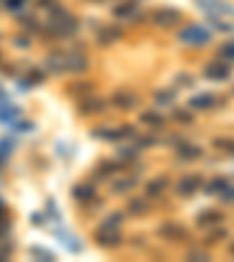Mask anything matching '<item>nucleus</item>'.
Returning a JSON list of instances; mask_svg holds the SVG:
<instances>
[{
    "instance_id": "6",
    "label": "nucleus",
    "mask_w": 234,
    "mask_h": 262,
    "mask_svg": "<svg viewBox=\"0 0 234 262\" xmlns=\"http://www.w3.org/2000/svg\"><path fill=\"white\" fill-rule=\"evenodd\" d=\"M201 185H204V178H201L199 173H190V176H183L176 183V192L180 197H192L197 190H201Z\"/></svg>"
},
{
    "instance_id": "9",
    "label": "nucleus",
    "mask_w": 234,
    "mask_h": 262,
    "mask_svg": "<svg viewBox=\"0 0 234 262\" xmlns=\"http://www.w3.org/2000/svg\"><path fill=\"white\" fill-rule=\"evenodd\" d=\"M108 108V101L101 99V96H84L82 101H80L78 106V112L80 115H99V112H103Z\"/></svg>"
},
{
    "instance_id": "8",
    "label": "nucleus",
    "mask_w": 234,
    "mask_h": 262,
    "mask_svg": "<svg viewBox=\"0 0 234 262\" xmlns=\"http://www.w3.org/2000/svg\"><path fill=\"white\" fill-rule=\"evenodd\" d=\"M197 5L206 12V14H216V17L229 14V17H234V7L229 5V3H225V0H197Z\"/></svg>"
},
{
    "instance_id": "38",
    "label": "nucleus",
    "mask_w": 234,
    "mask_h": 262,
    "mask_svg": "<svg viewBox=\"0 0 234 262\" xmlns=\"http://www.w3.org/2000/svg\"><path fill=\"white\" fill-rule=\"evenodd\" d=\"M42 80H45V75L40 70H31V84H40Z\"/></svg>"
},
{
    "instance_id": "21",
    "label": "nucleus",
    "mask_w": 234,
    "mask_h": 262,
    "mask_svg": "<svg viewBox=\"0 0 234 262\" xmlns=\"http://www.w3.org/2000/svg\"><path fill=\"white\" fill-rule=\"evenodd\" d=\"M141 124H148V127H152V129H159V127H164V115L159 110H145V112H141Z\"/></svg>"
},
{
    "instance_id": "43",
    "label": "nucleus",
    "mask_w": 234,
    "mask_h": 262,
    "mask_svg": "<svg viewBox=\"0 0 234 262\" xmlns=\"http://www.w3.org/2000/svg\"><path fill=\"white\" fill-rule=\"evenodd\" d=\"M33 223L35 225H42V216H40V213H35V216H33Z\"/></svg>"
},
{
    "instance_id": "17",
    "label": "nucleus",
    "mask_w": 234,
    "mask_h": 262,
    "mask_svg": "<svg viewBox=\"0 0 234 262\" xmlns=\"http://www.w3.org/2000/svg\"><path fill=\"white\" fill-rule=\"evenodd\" d=\"M225 216L223 211H216V208H206V211H201L197 216V225L199 227H211V225H223Z\"/></svg>"
},
{
    "instance_id": "32",
    "label": "nucleus",
    "mask_w": 234,
    "mask_h": 262,
    "mask_svg": "<svg viewBox=\"0 0 234 262\" xmlns=\"http://www.w3.org/2000/svg\"><path fill=\"white\" fill-rule=\"evenodd\" d=\"M223 239H227V229H225V227H218L216 232H211V234L204 239V244L213 246V244H218V241H223Z\"/></svg>"
},
{
    "instance_id": "16",
    "label": "nucleus",
    "mask_w": 234,
    "mask_h": 262,
    "mask_svg": "<svg viewBox=\"0 0 234 262\" xmlns=\"http://www.w3.org/2000/svg\"><path fill=\"white\" fill-rule=\"evenodd\" d=\"M99 45L101 47H108V45H115L117 40H122V28L120 26H103L99 31Z\"/></svg>"
},
{
    "instance_id": "18",
    "label": "nucleus",
    "mask_w": 234,
    "mask_h": 262,
    "mask_svg": "<svg viewBox=\"0 0 234 262\" xmlns=\"http://www.w3.org/2000/svg\"><path fill=\"white\" fill-rule=\"evenodd\" d=\"M218 101L213 94H197L192 96V99L188 101V108L190 110H211L213 106H216Z\"/></svg>"
},
{
    "instance_id": "15",
    "label": "nucleus",
    "mask_w": 234,
    "mask_h": 262,
    "mask_svg": "<svg viewBox=\"0 0 234 262\" xmlns=\"http://www.w3.org/2000/svg\"><path fill=\"white\" fill-rule=\"evenodd\" d=\"M73 199L80 201V204H89L96 199V187L91 183H78L73 187Z\"/></svg>"
},
{
    "instance_id": "2",
    "label": "nucleus",
    "mask_w": 234,
    "mask_h": 262,
    "mask_svg": "<svg viewBox=\"0 0 234 262\" xmlns=\"http://www.w3.org/2000/svg\"><path fill=\"white\" fill-rule=\"evenodd\" d=\"M211 31L204 26H197V23H190V26H185L183 31L178 33V40L183 42V45H190V47H204L211 42Z\"/></svg>"
},
{
    "instance_id": "5",
    "label": "nucleus",
    "mask_w": 234,
    "mask_h": 262,
    "mask_svg": "<svg viewBox=\"0 0 234 262\" xmlns=\"http://www.w3.org/2000/svg\"><path fill=\"white\" fill-rule=\"evenodd\" d=\"M94 241L101 246V248H115V246L122 244V234H120L117 227H106V225H101V227L94 232Z\"/></svg>"
},
{
    "instance_id": "10",
    "label": "nucleus",
    "mask_w": 234,
    "mask_h": 262,
    "mask_svg": "<svg viewBox=\"0 0 234 262\" xmlns=\"http://www.w3.org/2000/svg\"><path fill=\"white\" fill-rule=\"evenodd\" d=\"M152 21H155L159 28H173L180 21V12L176 10V7H159V10L155 12Z\"/></svg>"
},
{
    "instance_id": "44",
    "label": "nucleus",
    "mask_w": 234,
    "mask_h": 262,
    "mask_svg": "<svg viewBox=\"0 0 234 262\" xmlns=\"http://www.w3.org/2000/svg\"><path fill=\"white\" fill-rule=\"evenodd\" d=\"M229 253H232V255H234V244H232V246H229Z\"/></svg>"
},
{
    "instance_id": "3",
    "label": "nucleus",
    "mask_w": 234,
    "mask_h": 262,
    "mask_svg": "<svg viewBox=\"0 0 234 262\" xmlns=\"http://www.w3.org/2000/svg\"><path fill=\"white\" fill-rule=\"evenodd\" d=\"M157 236L164 241H185L190 236V229L180 223H173V220H167L157 227Z\"/></svg>"
},
{
    "instance_id": "30",
    "label": "nucleus",
    "mask_w": 234,
    "mask_h": 262,
    "mask_svg": "<svg viewBox=\"0 0 234 262\" xmlns=\"http://www.w3.org/2000/svg\"><path fill=\"white\" fill-rule=\"evenodd\" d=\"M173 120L180 124H192L195 122V115H192V110H188V108H176V110H173Z\"/></svg>"
},
{
    "instance_id": "40",
    "label": "nucleus",
    "mask_w": 234,
    "mask_h": 262,
    "mask_svg": "<svg viewBox=\"0 0 234 262\" xmlns=\"http://www.w3.org/2000/svg\"><path fill=\"white\" fill-rule=\"evenodd\" d=\"M33 129V124L31 122H21V124H17V131H31Z\"/></svg>"
},
{
    "instance_id": "23",
    "label": "nucleus",
    "mask_w": 234,
    "mask_h": 262,
    "mask_svg": "<svg viewBox=\"0 0 234 262\" xmlns=\"http://www.w3.org/2000/svg\"><path fill=\"white\" fill-rule=\"evenodd\" d=\"M167 185H169V180L164 178V176L162 178H152L150 183L145 185V195L148 197H159L164 190H167Z\"/></svg>"
},
{
    "instance_id": "19",
    "label": "nucleus",
    "mask_w": 234,
    "mask_h": 262,
    "mask_svg": "<svg viewBox=\"0 0 234 262\" xmlns=\"http://www.w3.org/2000/svg\"><path fill=\"white\" fill-rule=\"evenodd\" d=\"M112 17H117V19H136V17H138V7H136V0H127V3H120V5L112 10Z\"/></svg>"
},
{
    "instance_id": "22",
    "label": "nucleus",
    "mask_w": 234,
    "mask_h": 262,
    "mask_svg": "<svg viewBox=\"0 0 234 262\" xmlns=\"http://www.w3.org/2000/svg\"><path fill=\"white\" fill-rule=\"evenodd\" d=\"M94 89H96V84L89 82V80H84V82H73L66 87V91L71 96H89Z\"/></svg>"
},
{
    "instance_id": "35",
    "label": "nucleus",
    "mask_w": 234,
    "mask_h": 262,
    "mask_svg": "<svg viewBox=\"0 0 234 262\" xmlns=\"http://www.w3.org/2000/svg\"><path fill=\"white\" fill-rule=\"evenodd\" d=\"M220 56H223V59H229V61H234V40L232 42H225V45H220Z\"/></svg>"
},
{
    "instance_id": "39",
    "label": "nucleus",
    "mask_w": 234,
    "mask_h": 262,
    "mask_svg": "<svg viewBox=\"0 0 234 262\" xmlns=\"http://www.w3.org/2000/svg\"><path fill=\"white\" fill-rule=\"evenodd\" d=\"M176 82H178V84H185V87H188V84H192V78H190V75H185V73H180L178 78H176Z\"/></svg>"
},
{
    "instance_id": "42",
    "label": "nucleus",
    "mask_w": 234,
    "mask_h": 262,
    "mask_svg": "<svg viewBox=\"0 0 234 262\" xmlns=\"http://www.w3.org/2000/svg\"><path fill=\"white\" fill-rule=\"evenodd\" d=\"M54 5H56V0H40V7H50L52 10Z\"/></svg>"
},
{
    "instance_id": "1",
    "label": "nucleus",
    "mask_w": 234,
    "mask_h": 262,
    "mask_svg": "<svg viewBox=\"0 0 234 262\" xmlns=\"http://www.w3.org/2000/svg\"><path fill=\"white\" fill-rule=\"evenodd\" d=\"M78 28H80V23L71 12L54 5L50 14V26L45 28V33H50V35H45V38H71V35L78 33Z\"/></svg>"
},
{
    "instance_id": "13",
    "label": "nucleus",
    "mask_w": 234,
    "mask_h": 262,
    "mask_svg": "<svg viewBox=\"0 0 234 262\" xmlns=\"http://www.w3.org/2000/svg\"><path fill=\"white\" fill-rule=\"evenodd\" d=\"M54 234H56V239H61V244L66 246L71 253H82L84 244H82V241H80L75 234H73L71 229H56Z\"/></svg>"
},
{
    "instance_id": "12",
    "label": "nucleus",
    "mask_w": 234,
    "mask_h": 262,
    "mask_svg": "<svg viewBox=\"0 0 234 262\" xmlns=\"http://www.w3.org/2000/svg\"><path fill=\"white\" fill-rule=\"evenodd\" d=\"M229 75H232V68L220 61H213L204 68V78L213 80V82H225V80H229Z\"/></svg>"
},
{
    "instance_id": "11",
    "label": "nucleus",
    "mask_w": 234,
    "mask_h": 262,
    "mask_svg": "<svg viewBox=\"0 0 234 262\" xmlns=\"http://www.w3.org/2000/svg\"><path fill=\"white\" fill-rule=\"evenodd\" d=\"M87 68H89V59L82 52H66V73L80 75V73H87Z\"/></svg>"
},
{
    "instance_id": "27",
    "label": "nucleus",
    "mask_w": 234,
    "mask_h": 262,
    "mask_svg": "<svg viewBox=\"0 0 234 262\" xmlns=\"http://www.w3.org/2000/svg\"><path fill=\"white\" fill-rule=\"evenodd\" d=\"M120 169H124V164L120 166L117 162H110V159H106V162L99 164V169H96V176H99V178H108V176H112V173L120 171Z\"/></svg>"
},
{
    "instance_id": "26",
    "label": "nucleus",
    "mask_w": 234,
    "mask_h": 262,
    "mask_svg": "<svg viewBox=\"0 0 234 262\" xmlns=\"http://www.w3.org/2000/svg\"><path fill=\"white\" fill-rule=\"evenodd\" d=\"M227 185H229L227 178H223V176H216V178L208 180V185L204 187V190H206V195H220V192H223Z\"/></svg>"
},
{
    "instance_id": "28",
    "label": "nucleus",
    "mask_w": 234,
    "mask_h": 262,
    "mask_svg": "<svg viewBox=\"0 0 234 262\" xmlns=\"http://www.w3.org/2000/svg\"><path fill=\"white\" fill-rule=\"evenodd\" d=\"M141 152V148H136V145H122V148H117V157L120 159H124V162H131V159H136Z\"/></svg>"
},
{
    "instance_id": "31",
    "label": "nucleus",
    "mask_w": 234,
    "mask_h": 262,
    "mask_svg": "<svg viewBox=\"0 0 234 262\" xmlns=\"http://www.w3.org/2000/svg\"><path fill=\"white\" fill-rule=\"evenodd\" d=\"M122 220H124V213L122 211H112L110 216L106 218V220H103V223L101 225H106V227H117L120 229V225H122Z\"/></svg>"
},
{
    "instance_id": "37",
    "label": "nucleus",
    "mask_w": 234,
    "mask_h": 262,
    "mask_svg": "<svg viewBox=\"0 0 234 262\" xmlns=\"http://www.w3.org/2000/svg\"><path fill=\"white\" fill-rule=\"evenodd\" d=\"M188 257H190V260H208V255L204 251H190Z\"/></svg>"
},
{
    "instance_id": "36",
    "label": "nucleus",
    "mask_w": 234,
    "mask_h": 262,
    "mask_svg": "<svg viewBox=\"0 0 234 262\" xmlns=\"http://www.w3.org/2000/svg\"><path fill=\"white\" fill-rule=\"evenodd\" d=\"M150 145H157V138H152V136H141V138L136 140V148H150Z\"/></svg>"
},
{
    "instance_id": "34",
    "label": "nucleus",
    "mask_w": 234,
    "mask_h": 262,
    "mask_svg": "<svg viewBox=\"0 0 234 262\" xmlns=\"http://www.w3.org/2000/svg\"><path fill=\"white\" fill-rule=\"evenodd\" d=\"M31 255L33 257H40V260H54V253L52 251H45V248H40V246H33V248H31Z\"/></svg>"
},
{
    "instance_id": "45",
    "label": "nucleus",
    "mask_w": 234,
    "mask_h": 262,
    "mask_svg": "<svg viewBox=\"0 0 234 262\" xmlns=\"http://www.w3.org/2000/svg\"><path fill=\"white\" fill-rule=\"evenodd\" d=\"M89 3H103V0H89Z\"/></svg>"
},
{
    "instance_id": "25",
    "label": "nucleus",
    "mask_w": 234,
    "mask_h": 262,
    "mask_svg": "<svg viewBox=\"0 0 234 262\" xmlns=\"http://www.w3.org/2000/svg\"><path fill=\"white\" fill-rule=\"evenodd\" d=\"M136 183H138V178H136V176L115 180V183H112V192H115V195H127L129 190H134V187H136Z\"/></svg>"
},
{
    "instance_id": "4",
    "label": "nucleus",
    "mask_w": 234,
    "mask_h": 262,
    "mask_svg": "<svg viewBox=\"0 0 234 262\" xmlns=\"http://www.w3.org/2000/svg\"><path fill=\"white\" fill-rule=\"evenodd\" d=\"M94 138H101V140H122V138H131L134 136V127L131 124H124V127H96L91 131Z\"/></svg>"
},
{
    "instance_id": "33",
    "label": "nucleus",
    "mask_w": 234,
    "mask_h": 262,
    "mask_svg": "<svg viewBox=\"0 0 234 262\" xmlns=\"http://www.w3.org/2000/svg\"><path fill=\"white\" fill-rule=\"evenodd\" d=\"M213 148H220L225 152H234V140L232 138H213Z\"/></svg>"
},
{
    "instance_id": "7",
    "label": "nucleus",
    "mask_w": 234,
    "mask_h": 262,
    "mask_svg": "<svg viewBox=\"0 0 234 262\" xmlns=\"http://www.w3.org/2000/svg\"><path fill=\"white\" fill-rule=\"evenodd\" d=\"M110 103L117 108V110H134V108L138 106L141 101H138V96H136L134 91H129V89H117V91H112Z\"/></svg>"
},
{
    "instance_id": "29",
    "label": "nucleus",
    "mask_w": 234,
    "mask_h": 262,
    "mask_svg": "<svg viewBox=\"0 0 234 262\" xmlns=\"http://www.w3.org/2000/svg\"><path fill=\"white\" fill-rule=\"evenodd\" d=\"M173 99H176V91H173V89L155 91V103H157V106H169V103H173Z\"/></svg>"
},
{
    "instance_id": "14",
    "label": "nucleus",
    "mask_w": 234,
    "mask_h": 262,
    "mask_svg": "<svg viewBox=\"0 0 234 262\" xmlns=\"http://www.w3.org/2000/svg\"><path fill=\"white\" fill-rule=\"evenodd\" d=\"M45 68L54 75H63L66 73V52H52L45 59Z\"/></svg>"
},
{
    "instance_id": "41",
    "label": "nucleus",
    "mask_w": 234,
    "mask_h": 262,
    "mask_svg": "<svg viewBox=\"0 0 234 262\" xmlns=\"http://www.w3.org/2000/svg\"><path fill=\"white\" fill-rule=\"evenodd\" d=\"M21 5H24V0H7V7H12V10H17Z\"/></svg>"
},
{
    "instance_id": "20",
    "label": "nucleus",
    "mask_w": 234,
    "mask_h": 262,
    "mask_svg": "<svg viewBox=\"0 0 234 262\" xmlns=\"http://www.w3.org/2000/svg\"><path fill=\"white\" fill-rule=\"evenodd\" d=\"M176 152H178V157H180V159H185V162L199 159V157L204 155V150H201L199 145H195V143H178Z\"/></svg>"
},
{
    "instance_id": "24",
    "label": "nucleus",
    "mask_w": 234,
    "mask_h": 262,
    "mask_svg": "<svg viewBox=\"0 0 234 262\" xmlns=\"http://www.w3.org/2000/svg\"><path fill=\"white\" fill-rule=\"evenodd\" d=\"M150 201L148 199H131L127 204V211L131 213V216H145V213H150Z\"/></svg>"
}]
</instances>
